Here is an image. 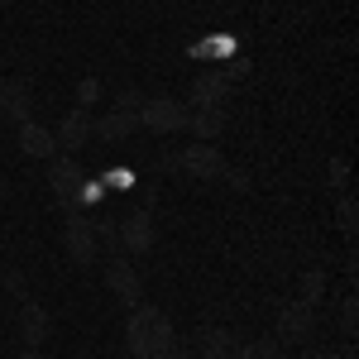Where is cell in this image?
<instances>
[{"mask_svg": "<svg viewBox=\"0 0 359 359\" xmlns=\"http://www.w3.org/2000/svg\"><path fill=\"white\" fill-rule=\"evenodd\" d=\"M125 345H130V359H168L177 350V331H172L163 306H149V302L130 306V316H125Z\"/></svg>", "mask_w": 359, "mask_h": 359, "instance_id": "6da1fadb", "label": "cell"}, {"mask_svg": "<svg viewBox=\"0 0 359 359\" xmlns=\"http://www.w3.org/2000/svg\"><path fill=\"white\" fill-rule=\"evenodd\" d=\"M62 249H67V259H72L77 269H91V264L101 259V235H96V221L86 216L82 206H67V216H62Z\"/></svg>", "mask_w": 359, "mask_h": 359, "instance_id": "7a4b0ae2", "label": "cell"}, {"mask_svg": "<svg viewBox=\"0 0 359 359\" xmlns=\"http://www.w3.org/2000/svg\"><path fill=\"white\" fill-rule=\"evenodd\" d=\"M115 249L125 259H144L154 249V187L144 192V206L115 221Z\"/></svg>", "mask_w": 359, "mask_h": 359, "instance_id": "3957f363", "label": "cell"}, {"mask_svg": "<svg viewBox=\"0 0 359 359\" xmlns=\"http://www.w3.org/2000/svg\"><path fill=\"white\" fill-rule=\"evenodd\" d=\"M163 168H177V172H187V177H196V182H221L225 172H230V163H225L221 144H187L182 154H168Z\"/></svg>", "mask_w": 359, "mask_h": 359, "instance_id": "277c9868", "label": "cell"}, {"mask_svg": "<svg viewBox=\"0 0 359 359\" xmlns=\"http://www.w3.org/2000/svg\"><path fill=\"white\" fill-rule=\"evenodd\" d=\"M316 326H321V316H316V306H306V302H292L278 311V331L273 340L278 345H311L316 340Z\"/></svg>", "mask_w": 359, "mask_h": 359, "instance_id": "5b68a950", "label": "cell"}, {"mask_svg": "<svg viewBox=\"0 0 359 359\" xmlns=\"http://www.w3.org/2000/svg\"><path fill=\"white\" fill-rule=\"evenodd\" d=\"M187 106H177L172 96H154V101H144L139 106V130H149V135H182L187 130Z\"/></svg>", "mask_w": 359, "mask_h": 359, "instance_id": "8992f818", "label": "cell"}, {"mask_svg": "<svg viewBox=\"0 0 359 359\" xmlns=\"http://www.w3.org/2000/svg\"><path fill=\"white\" fill-rule=\"evenodd\" d=\"M139 135V111H106V115H91V144H106V149H120L125 139Z\"/></svg>", "mask_w": 359, "mask_h": 359, "instance_id": "52a82bcc", "label": "cell"}, {"mask_svg": "<svg viewBox=\"0 0 359 359\" xmlns=\"http://www.w3.org/2000/svg\"><path fill=\"white\" fill-rule=\"evenodd\" d=\"M106 287L125 302V311L144 302V278H139V269L125 259V254H111V259H106Z\"/></svg>", "mask_w": 359, "mask_h": 359, "instance_id": "ba28073f", "label": "cell"}, {"mask_svg": "<svg viewBox=\"0 0 359 359\" xmlns=\"http://www.w3.org/2000/svg\"><path fill=\"white\" fill-rule=\"evenodd\" d=\"M48 187H53V196L62 201V206H72V201H77V192L86 187L82 163H77L72 154H53V158H48Z\"/></svg>", "mask_w": 359, "mask_h": 359, "instance_id": "9c48e42d", "label": "cell"}, {"mask_svg": "<svg viewBox=\"0 0 359 359\" xmlns=\"http://www.w3.org/2000/svg\"><path fill=\"white\" fill-rule=\"evenodd\" d=\"M230 96V72L221 67H206L192 77V91H187V111H206V106H225Z\"/></svg>", "mask_w": 359, "mask_h": 359, "instance_id": "30bf717a", "label": "cell"}, {"mask_svg": "<svg viewBox=\"0 0 359 359\" xmlns=\"http://www.w3.org/2000/svg\"><path fill=\"white\" fill-rule=\"evenodd\" d=\"M15 321H20V340H25V350H39L43 340H48V331H53V316L43 311V302H34V297H20V306H15Z\"/></svg>", "mask_w": 359, "mask_h": 359, "instance_id": "8fae6325", "label": "cell"}, {"mask_svg": "<svg viewBox=\"0 0 359 359\" xmlns=\"http://www.w3.org/2000/svg\"><path fill=\"white\" fill-rule=\"evenodd\" d=\"M53 139H57V154L86 149V144H91V111H77V106H72V111L53 125Z\"/></svg>", "mask_w": 359, "mask_h": 359, "instance_id": "7c38bea8", "label": "cell"}, {"mask_svg": "<svg viewBox=\"0 0 359 359\" xmlns=\"http://www.w3.org/2000/svg\"><path fill=\"white\" fill-rule=\"evenodd\" d=\"M34 96H29V82L25 77H0V115L10 120V125H25L34 120Z\"/></svg>", "mask_w": 359, "mask_h": 359, "instance_id": "4fadbf2b", "label": "cell"}, {"mask_svg": "<svg viewBox=\"0 0 359 359\" xmlns=\"http://www.w3.org/2000/svg\"><path fill=\"white\" fill-rule=\"evenodd\" d=\"M240 345L245 340L230 331V326H201L196 331V359H235Z\"/></svg>", "mask_w": 359, "mask_h": 359, "instance_id": "5bb4252c", "label": "cell"}, {"mask_svg": "<svg viewBox=\"0 0 359 359\" xmlns=\"http://www.w3.org/2000/svg\"><path fill=\"white\" fill-rule=\"evenodd\" d=\"M15 144H20V154L25 158H53L57 154V139H53V130L48 125H39V120H25V125H15Z\"/></svg>", "mask_w": 359, "mask_h": 359, "instance_id": "9a60e30c", "label": "cell"}, {"mask_svg": "<svg viewBox=\"0 0 359 359\" xmlns=\"http://www.w3.org/2000/svg\"><path fill=\"white\" fill-rule=\"evenodd\" d=\"M187 135L201 139V144H216L225 135V106H206V111L187 115Z\"/></svg>", "mask_w": 359, "mask_h": 359, "instance_id": "2e32d148", "label": "cell"}, {"mask_svg": "<svg viewBox=\"0 0 359 359\" xmlns=\"http://www.w3.org/2000/svg\"><path fill=\"white\" fill-rule=\"evenodd\" d=\"M321 297H326V269H306L302 283H297V302L321 306Z\"/></svg>", "mask_w": 359, "mask_h": 359, "instance_id": "e0dca14e", "label": "cell"}, {"mask_svg": "<svg viewBox=\"0 0 359 359\" xmlns=\"http://www.w3.org/2000/svg\"><path fill=\"white\" fill-rule=\"evenodd\" d=\"M335 221H340V230H345V240H355L359 235V201L350 192L340 196V206H335Z\"/></svg>", "mask_w": 359, "mask_h": 359, "instance_id": "ac0fdd59", "label": "cell"}, {"mask_svg": "<svg viewBox=\"0 0 359 359\" xmlns=\"http://www.w3.org/2000/svg\"><path fill=\"white\" fill-rule=\"evenodd\" d=\"M235 359H287V355H283V345L269 335V340H249V345H240Z\"/></svg>", "mask_w": 359, "mask_h": 359, "instance_id": "d6986e66", "label": "cell"}, {"mask_svg": "<svg viewBox=\"0 0 359 359\" xmlns=\"http://www.w3.org/2000/svg\"><path fill=\"white\" fill-rule=\"evenodd\" d=\"M340 335H345V340H355V335H359V302H355V297L340 302Z\"/></svg>", "mask_w": 359, "mask_h": 359, "instance_id": "ffe728a7", "label": "cell"}, {"mask_svg": "<svg viewBox=\"0 0 359 359\" xmlns=\"http://www.w3.org/2000/svg\"><path fill=\"white\" fill-rule=\"evenodd\" d=\"M96 101H101V82H96V77H82V82H77V111H91Z\"/></svg>", "mask_w": 359, "mask_h": 359, "instance_id": "44dd1931", "label": "cell"}, {"mask_svg": "<svg viewBox=\"0 0 359 359\" xmlns=\"http://www.w3.org/2000/svg\"><path fill=\"white\" fill-rule=\"evenodd\" d=\"M345 177H350V163L345 158H331V187H345Z\"/></svg>", "mask_w": 359, "mask_h": 359, "instance_id": "7402d4cb", "label": "cell"}, {"mask_svg": "<svg viewBox=\"0 0 359 359\" xmlns=\"http://www.w3.org/2000/svg\"><path fill=\"white\" fill-rule=\"evenodd\" d=\"M5 287L15 292V302H20V297H25V292H29V287H25V278L15 273V269H5Z\"/></svg>", "mask_w": 359, "mask_h": 359, "instance_id": "603a6c76", "label": "cell"}, {"mask_svg": "<svg viewBox=\"0 0 359 359\" xmlns=\"http://www.w3.org/2000/svg\"><path fill=\"white\" fill-rule=\"evenodd\" d=\"M306 359H355V350H311Z\"/></svg>", "mask_w": 359, "mask_h": 359, "instance_id": "cb8c5ba5", "label": "cell"}, {"mask_svg": "<svg viewBox=\"0 0 359 359\" xmlns=\"http://www.w3.org/2000/svg\"><path fill=\"white\" fill-rule=\"evenodd\" d=\"M168 359H196V350H187V345H177V350H172Z\"/></svg>", "mask_w": 359, "mask_h": 359, "instance_id": "d4e9b609", "label": "cell"}, {"mask_svg": "<svg viewBox=\"0 0 359 359\" xmlns=\"http://www.w3.org/2000/svg\"><path fill=\"white\" fill-rule=\"evenodd\" d=\"M20 359H48V355H39V350H25V355H20Z\"/></svg>", "mask_w": 359, "mask_h": 359, "instance_id": "484cf974", "label": "cell"}, {"mask_svg": "<svg viewBox=\"0 0 359 359\" xmlns=\"http://www.w3.org/2000/svg\"><path fill=\"white\" fill-rule=\"evenodd\" d=\"M125 359H130V355H125Z\"/></svg>", "mask_w": 359, "mask_h": 359, "instance_id": "4316f807", "label": "cell"}]
</instances>
